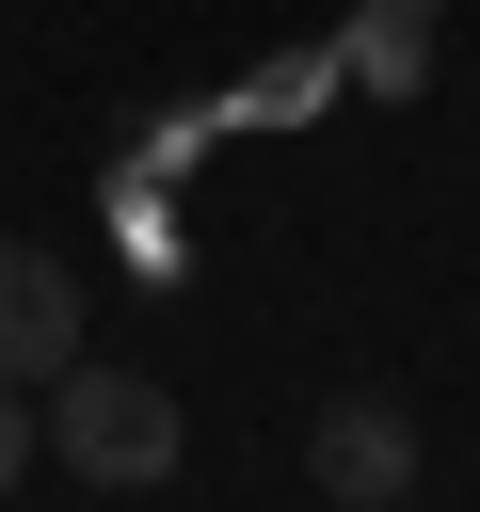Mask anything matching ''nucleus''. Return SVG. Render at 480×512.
<instances>
[{"label": "nucleus", "mask_w": 480, "mask_h": 512, "mask_svg": "<svg viewBox=\"0 0 480 512\" xmlns=\"http://www.w3.org/2000/svg\"><path fill=\"white\" fill-rule=\"evenodd\" d=\"M352 80L368 96H416L432 80V0H352Z\"/></svg>", "instance_id": "obj_4"}, {"label": "nucleus", "mask_w": 480, "mask_h": 512, "mask_svg": "<svg viewBox=\"0 0 480 512\" xmlns=\"http://www.w3.org/2000/svg\"><path fill=\"white\" fill-rule=\"evenodd\" d=\"M32 448H48V416H32V400H16V384H0V496H16V480H32Z\"/></svg>", "instance_id": "obj_5"}, {"label": "nucleus", "mask_w": 480, "mask_h": 512, "mask_svg": "<svg viewBox=\"0 0 480 512\" xmlns=\"http://www.w3.org/2000/svg\"><path fill=\"white\" fill-rule=\"evenodd\" d=\"M48 464L80 480V496H160L176 464H192V432H176V400L144 384V368H48Z\"/></svg>", "instance_id": "obj_1"}, {"label": "nucleus", "mask_w": 480, "mask_h": 512, "mask_svg": "<svg viewBox=\"0 0 480 512\" xmlns=\"http://www.w3.org/2000/svg\"><path fill=\"white\" fill-rule=\"evenodd\" d=\"M80 368V272L48 240H0V384H48Z\"/></svg>", "instance_id": "obj_3"}, {"label": "nucleus", "mask_w": 480, "mask_h": 512, "mask_svg": "<svg viewBox=\"0 0 480 512\" xmlns=\"http://www.w3.org/2000/svg\"><path fill=\"white\" fill-rule=\"evenodd\" d=\"M304 480H320L336 512H384V496H416V416H400V400H320V432H304Z\"/></svg>", "instance_id": "obj_2"}]
</instances>
